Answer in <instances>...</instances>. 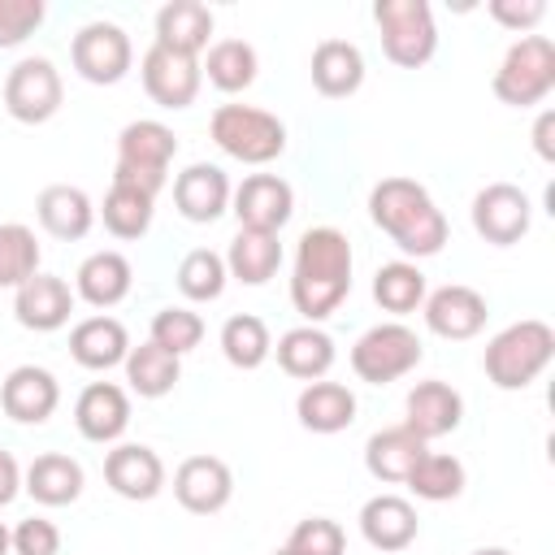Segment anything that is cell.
Masks as SVG:
<instances>
[{
  "label": "cell",
  "mask_w": 555,
  "mask_h": 555,
  "mask_svg": "<svg viewBox=\"0 0 555 555\" xmlns=\"http://www.w3.org/2000/svg\"><path fill=\"white\" fill-rule=\"evenodd\" d=\"M351 295V243L334 225H312L299 234L295 273H291V304L308 325L338 312Z\"/></svg>",
  "instance_id": "obj_1"
},
{
  "label": "cell",
  "mask_w": 555,
  "mask_h": 555,
  "mask_svg": "<svg viewBox=\"0 0 555 555\" xmlns=\"http://www.w3.org/2000/svg\"><path fill=\"white\" fill-rule=\"evenodd\" d=\"M369 217L403 256H438L447 243V217L429 191L412 178H382L369 191Z\"/></svg>",
  "instance_id": "obj_2"
},
{
  "label": "cell",
  "mask_w": 555,
  "mask_h": 555,
  "mask_svg": "<svg viewBox=\"0 0 555 555\" xmlns=\"http://www.w3.org/2000/svg\"><path fill=\"white\" fill-rule=\"evenodd\" d=\"M555 360V330L546 321H516L486 343L481 369L499 390H525Z\"/></svg>",
  "instance_id": "obj_3"
},
{
  "label": "cell",
  "mask_w": 555,
  "mask_h": 555,
  "mask_svg": "<svg viewBox=\"0 0 555 555\" xmlns=\"http://www.w3.org/2000/svg\"><path fill=\"white\" fill-rule=\"evenodd\" d=\"M173 156H178L173 130L165 121L139 117V121L121 126V134H117V169H113V182L139 186V191H147L156 199V191L169 178V160Z\"/></svg>",
  "instance_id": "obj_4"
},
{
  "label": "cell",
  "mask_w": 555,
  "mask_h": 555,
  "mask_svg": "<svg viewBox=\"0 0 555 555\" xmlns=\"http://www.w3.org/2000/svg\"><path fill=\"white\" fill-rule=\"evenodd\" d=\"M208 130H212V143L243 165H269L286 152V126L273 113L251 104H221Z\"/></svg>",
  "instance_id": "obj_5"
},
{
  "label": "cell",
  "mask_w": 555,
  "mask_h": 555,
  "mask_svg": "<svg viewBox=\"0 0 555 555\" xmlns=\"http://www.w3.org/2000/svg\"><path fill=\"white\" fill-rule=\"evenodd\" d=\"M555 91V43L546 35H520L494 69V95L512 108H533Z\"/></svg>",
  "instance_id": "obj_6"
},
{
  "label": "cell",
  "mask_w": 555,
  "mask_h": 555,
  "mask_svg": "<svg viewBox=\"0 0 555 555\" xmlns=\"http://www.w3.org/2000/svg\"><path fill=\"white\" fill-rule=\"evenodd\" d=\"M373 22L382 30V52L403 69L425 65L434 56V48H438L434 9L425 0H377L373 4Z\"/></svg>",
  "instance_id": "obj_7"
},
{
  "label": "cell",
  "mask_w": 555,
  "mask_h": 555,
  "mask_svg": "<svg viewBox=\"0 0 555 555\" xmlns=\"http://www.w3.org/2000/svg\"><path fill=\"white\" fill-rule=\"evenodd\" d=\"M421 356H425V347H421L416 330H408L403 321H382L356 338L351 369L360 382L386 386V382H399L403 373H412L421 364Z\"/></svg>",
  "instance_id": "obj_8"
},
{
  "label": "cell",
  "mask_w": 555,
  "mask_h": 555,
  "mask_svg": "<svg viewBox=\"0 0 555 555\" xmlns=\"http://www.w3.org/2000/svg\"><path fill=\"white\" fill-rule=\"evenodd\" d=\"M61 95H65V87L48 56H26L4 74V108L13 121L39 126V121L56 117Z\"/></svg>",
  "instance_id": "obj_9"
},
{
  "label": "cell",
  "mask_w": 555,
  "mask_h": 555,
  "mask_svg": "<svg viewBox=\"0 0 555 555\" xmlns=\"http://www.w3.org/2000/svg\"><path fill=\"white\" fill-rule=\"evenodd\" d=\"M69 56H74V69L95 82V87H113L130 74V61H134V48H130V35L117 26V22H87L74 43H69Z\"/></svg>",
  "instance_id": "obj_10"
},
{
  "label": "cell",
  "mask_w": 555,
  "mask_h": 555,
  "mask_svg": "<svg viewBox=\"0 0 555 555\" xmlns=\"http://www.w3.org/2000/svg\"><path fill=\"white\" fill-rule=\"evenodd\" d=\"M529 217H533V204L512 182H490L473 195V230L494 247L520 243L529 234Z\"/></svg>",
  "instance_id": "obj_11"
},
{
  "label": "cell",
  "mask_w": 555,
  "mask_h": 555,
  "mask_svg": "<svg viewBox=\"0 0 555 555\" xmlns=\"http://www.w3.org/2000/svg\"><path fill=\"white\" fill-rule=\"evenodd\" d=\"M234 204V217H238V230H260V234H278L291 212H295V191L286 178L278 173H251L234 186L230 195Z\"/></svg>",
  "instance_id": "obj_12"
},
{
  "label": "cell",
  "mask_w": 555,
  "mask_h": 555,
  "mask_svg": "<svg viewBox=\"0 0 555 555\" xmlns=\"http://www.w3.org/2000/svg\"><path fill=\"white\" fill-rule=\"evenodd\" d=\"M139 74H143V91H147L160 108H186V104H195L199 82H204V69H199L195 56L169 52V48H160V43H152V48L143 52Z\"/></svg>",
  "instance_id": "obj_13"
},
{
  "label": "cell",
  "mask_w": 555,
  "mask_h": 555,
  "mask_svg": "<svg viewBox=\"0 0 555 555\" xmlns=\"http://www.w3.org/2000/svg\"><path fill=\"white\" fill-rule=\"evenodd\" d=\"M104 481L113 486V494L130 499V503H147L165 490V464L152 447L143 442H121L104 455Z\"/></svg>",
  "instance_id": "obj_14"
},
{
  "label": "cell",
  "mask_w": 555,
  "mask_h": 555,
  "mask_svg": "<svg viewBox=\"0 0 555 555\" xmlns=\"http://www.w3.org/2000/svg\"><path fill=\"white\" fill-rule=\"evenodd\" d=\"M230 494H234V477H230L225 460H217V455H191L173 473V499L195 516L221 512L230 503Z\"/></svg>",
  "instance_id": "obj_15"
},
{
  "label": "cell",
  "mask_w": 555,
  "mask_h": 555,
  "mask_svg": "<svg viewBox=\"0 0 555 555\" xmlns=\"http://www.w3.org/2000/svg\"><path fill=\"white\" fill-rule=\"evenodd\" d=\"M69 312H74V291H69V282L56 278V273H35V278H26V282L13 291V317H17L26 330H35V334L61 330V325L69 321Z\"/></svg>",
  "instance_id": "obj_16"
},
{
  "label": "cell",
  "mask_w": 555,
  "mask_h": 555,
  "mask_svg": "<svg viewBox=\"0 0 555 555\" xmlns=\"http://www.w3.org/2000/svg\"><path fill=\"white\" fill-rule=\"evenodd\" d=\"M486 317H490V308H486V299L473 286L451 282V286H438L434 295H425V325L438 338L464 343V338L486 330Z\"/></svg>",
  "instance_id": "obj_17"
},
{
  "label": "cell",
  "mask_w": 555,
  "mask_h": 555,
  "mask_svg": "<svg viewBox=\"0 0 555 555\" xmlns=\"http://www.w3.org/2000/svg\"><path fill=\"white\" fill-rule=\"evenodd\" d=\"M61 403V386L39 364H17L0 386V408L17 425H43Z\"/></svg>",
  "instance_id": "obj_18"
},
{
  "label": "cell",
  "mask_w": 555,
  "mask_h": 555,
  "mask_svg": "<svg viewBox=\"0 0 555 555\" xmlns=\"http://www.w3.org/2000/svg\"><path fill=\"white\" fill-rule=\"evenodd\" d=\"M403 408H408L403 425H408L421 442L447 438V434L460 429V421H464V399H460V390L447 386V382H438V377H434V382H416V386L408 390Z\"/></svg>",
  "instance_id": "obj_19"
},
{
  "label": "cell",
  "mask_w": 555,
  "mask_h": 555,
  "mask_svg": "<svg viewBox=\"0 0 555 555\" xmlns=\"http://www.w3.org/2000/svg\"><path fill=\"white\" fill-rule=\"evenodd\" d=\"M230 195H234V191H230L225 169L204 165V160L186 165V169L173 178V204H178V212H182L186 221H195V225L217 221V217L230 208Z\"/></svg>",
  "instance_id": "obj_20"
},
{
  "label": "cell",
  "mask_w": 555,
  "mask_h": 555,
  "mask_svg": "<svg viewBox=\"0 0 555 555\" xmlns=\"http://www.w3.org/2000/svg\"><path fill=\"white\" fill-rule=\"evenodd\" d=\"M74 425L87 442H117L130 425V399L117 382H91L74 403Z\"/></svg>",
  "instance_id": "obj_21"
},
{
  "label": "cell",
  "mask_w": 555,
  "mask_h": 555,
  "mask_svg": "<svg viewBox=\"0 0 555 555\" xmlns=\"http://www.w3.org/2000/svg\"><path fill=\"white\" fill-rule=\"evenodd\" d=\"M416 529H421L416 507L408 499H399V494H373L360 507V533L377 551H390V555L395 551H408L416 542Z\"/></svg>",
  "instance_id": "obj_22"
},
{
  "label": "cell",
  "mask_w": 555,
  "mask_h": 555,
  "mask_svg": "<svg viewBox=\"0 0 555 555\" xmlns=\"http://www.w3.org/2000/svg\"><path fill=\"white\" fill-rule=\"evenodd\" d=\"M35 212H39V225L61 238V243H74V238H87L91 221H95V208L87 199L82 186H69V182H52L39 191L35 199Z\"/></svg>",
  "instance_id": "obj_23"
},
{
  "label": "cell",
  "mask_w": 555,
  "mask_h": 555,
  "mask_svg": "<svg viewBox=\"0 0 555 555\" xmlns=\"http://www.w3.org/2000/svg\"><path fill=\"white\" fill-rule=\"evenodd\" d=\"M126 351H130V334L117 317H87L69 330V356L82 364V369H113V364H126Z\"/></svg>",
  "instance_id": "obj_24"
},
{
  "label": "cell",
  "mask_w": 555,
  "mask_h": 555,
  "mask_svg": "<svg viewBox=\"0 0 555 555\" xmlns=\"http://www.w3.org/2000/svg\"><path fill=\"white\" fill-rule=\"evenodd\" d=\"M364 82V56L347 39H321L312 52V87L325 100H347Z\"/></svg>",
  "instance_id": "obj_25"
},
{
  "label": "cell",
  "mask_w": 555,
  "mask_h": 555,
  "mask_svg": "<svg viewBox=\"0 0 555 555\" xmlns=\"http://www.w3.org/2000/svg\"><path fill=\"white\" fill-rule=\"evenodd\" d=\"M130 282L134 273L121 251H91L74 273V295L87 299L91 308H113L130 295Z\"/></svg>",
  "instance_id": "obj_26"
},
{
  "label": "cell",
  "mask_w": 555,
  "mask_h": 555,
  "mask_svg": "<svg viewBox=\"0 0 555 555\" xmlns=\"http://www.w3.org/2000/svg\"><path fill=\"white\" fill-rule=\"evenodd\" d=\"M212 35V9L199 0H169L156 13V43L182 56H199Z\"/></svg>",
  "instance_id": "obj_27"
},
{
  "label": "cell",
  "mask_w": 555,
  "mask_h": 555,
  "mask_svg": "<svg viewBox=\"0 0 555 555\" xmlns=\"http://www.w3.org/2000/svg\"><path fill=\"white\" fill-rule=\"evenodd\" d=\"M429 451V442H421L408 425H386L364 442V468L377 481H408V473L416 468V460Z\"/></svg>",
  "instance_id": "obj_28"
},
{
  "label": "cell",
  "mask_w": 555,
  "mask_h": 555,
  "mask_svg": "<svg viewBox=\"0 0 555 555\" xmlns=\"http://www.w3.org/2000/svg\"><path fill=\"white\" fill-rule=\"evenodd\" d=\"M278 364L282 373L299 377V382H321L334 364V338L321 325H295L278 338Z\"/></svg>",
  "instance_id": "obj_29"
},
{
  "label": "cell",
  "mask_w": 555,
  "mask_h": 555,
  "mask_svg": "<svg viewBox=\"0 0 555 555\" xmlns=\"http://www.w3.org/2000/svg\"><path fill=\"white\" fill-rule=\"evenodd\" d=\"M295 416L312 434H338L356 421V395L343 382H308L295 399Z\"/></svg>",
  "instance_id": "obj_30"
},
{
  "label": "cell",
  "mask_w": 555,
  "mask_h": 555,
  "mask_svg": "<svg viewBox=\"0 0 555 555\" xmlns=\"http://www.w3.org/2000/svg\"><path fill=\"white\" fill-rule=\"evenodd\" d=\"M22 490L43 507H65V503H74L82 494V464L61 455V451L35 455L26 477H22Z\"/></svg>",
  "instance_id": "obj_31"
},
{
  "label": "cell",
  "mask_w": 555,
  "mask_h": 555,
  "mask_svg": "<svg viewBox=\"0 0 555 555\" xmlns=\"http://www.w3.org/2000/svg\"><path fill=\"white\" fill-rule=\"evenodd\" d=\"M178 377H182V360L173 351L156 347L152 338L126 351V382L139 399H165L178 386Z\"/></svg>",
  "instance_id": "obj_32"
},
{
  "label": "cell",
  "mask_w": 555,
  "mask_h": 555,
  "mask_svg": "<svg viewBox=\"0 0 555 555\" xmlns=\"http://www.w3.org/2000/svg\"><path fill=\"white\" fill-rule=\"evenodd\" d=\"M282 264V243L278 234H260V230H238L230 238L225 251V273L247 282V286H264Z\"/></svg>",
  "instance_id": "obj_33"
},
{
  "label": "cell",
  "mask_w": 555,
  "mask_h": 555,
  "mask_svg": "<svg viewBox=\"0 0 555 555\" xmlns=\"http://www.w3.org/2000/svg\"><path fill=\"white\" fill-rule=\"evenodd\" d=\"M464 481H468V473H464V464L455 460V455H447V451H425L421 460H416V468L408 473V490L416 494V499H425V503H447V499H460L464 494Z\"/></svg>",
  "instance_id": "obj_34"
},
{
  "label": "cell",
  "mask_w": 555,
  "mask_h": 555,
  "mask_svg": "<svg viewBox=\"0 0 555 555\" xmlns=\"http://www.w3.org/2000/svg\"><path fill=\"white\" fill-rule=\"evenodd\" d=\"M199 69L208 74V82L217 91L234 95V91H247L256 82V69L260 65H256V48L251 43H243V39H217L208 48V61Z\"/></svg>",
  "instance_id": "obj_35"
},
{
  "label": "cell",
  "mask_w": 555,
  "mask_h": 555,
  "mask_svg": "<svg viewBox=\"0 0 555 555\" xmlns=\"http://www.w3.org/2000/svg\"><path fill=\"white\" fill-rule=\"evenodd\" d=\"M373 299L395 317L416 312L425 304V273L412 260H390L373 273Z\"/></svg>",
  "instance_id": "obj_36"
},
{
  "label": "cell",
  "mask_w": 555,
  "mask_h": 555,
  "mask_svg": "<svg viewBox=\"0 0 555 555\" xmlns=\"http://www.w3.org/2000/svg\"><path fill=\"white\" fill-rule=\"evenodd\" d=\"M273 351V338H269V325L251 312H238L221 325V356L234 364V369H260Z\"/></svg>",
  "instance_id": "obj_37"
},
{
  "label": "cell",
  "mask_w": 555,
  "mask_h": 555,
  "mask_svg": "<svg viewBox=\"0 0 555 555\" xmlns=\"http://www.w3.org/2000/svg\"><path fill=\"white\" fill-rule=\"evenodd\" d=\"M152 204L156 199L147 191L126 186V182H113L108 195H104V208H100L108 234H117V238H143L147 225H152Z\"/></svg>",
  "instance_id": "obj_38"
},
{
  "label": "cell",
  "mask_w": 555,
  "mask_h": 555,
  "mask_svg": "<svg viewBox=\"0 0 555 555\" xmlns=\"http://www.w3.org/2000/svg\"><path fill=\"white\" fill-rule=\"evenodd\" d=\"M35 273H39L35 230H26L17 221H0V291H17Z\"/></svg>",
  "instance_id": "obj_39"
},
{
  "label": "cell",
  "mask_w": 555,
  "mask_h": 555,
  "mask_svg": "<svg viewBox=\"0 0 555 555\" xmlns=\"http://www.w3.org/2000/svg\"><path fill=\"white\" fill-rule=\"evenodd\" d=\"M225 256H217V251H208V247H195V251H186L182 256V264H178V291L186 295V299H195V304H208V299H217L221 291H225Z\"/></svg>",
  "instance_id": "obj_40"
},
{
  "label": "cell",
  "mask_w": 555,
  "mask_h": 555,
  "mask_svg": "<svg viewBox=\"0 0 555 555\" xmlns=\"http://www.w3.org/2000/svg\"><path fill=\"white\" fill-rule=\"evenodd\" d=\"M199 338H204V321H199V312H191V308H160V312L152 317V343L165 347V351H173L178 360H182L191 347H199Z\"/></svg>",
  "instance_id": "obj_41"
},
{
  "label": "cell",
  "mask_w": 555,
  "mask_h": 555,
  "mask_svg": "<svg viewBox=\"0 0 555 555\" xmlns=\"http://www.w3.org/2000/svg\"><path fill=\"white\" fill-rule=\"evenodd\" d=\"M343 546H347V533L330 516H308L286 538V551H295V555H343Z\"/></svg>",
  "instance_id": "obj_42"
},
{
  "label": "cell",
  "mask_w": 555,
  "mask_h": 555,
  "mask_svg": "<svg viewBox=\"0 0 555 555\" xmlns=\"http://www.w3.org/2000/svg\"><path fill=\"white\" fill-rule=\"evenodd\" d=\"M43 0H0V48L26 43L43 22Z\"/></svg>",
  "instance_id": "obj_43"
},
{
  "label": "cell",
  "mask_w": 555,
  "mask_h": 555,
  "mask_svg": "<svg viewBox=\"0 0 555 555\" xmlns=\"http://www.w3.org/2000/svg\"><path fill=\"white\" fill-rule=\"evenodd\" d=\"M61 551V529L43 516L17 520L13 529V555H56Z\"/></svg>",
  "instance_id": "obj_44"
},
{
  "label": "cell",
  "mask_w": 555,
  "mask_h": 555,
  "mask_svg": "<svg viewBox=\"0 0 555 555\" xmlns=\"http://www.w3.org/2000/svg\"><path fill=\"white\" fill-rule=\"evenodd\" d=\"M490 17L503 22L507 30H533L546 17L542 0H490Z\"/></svg>",
  "instance_id": "obj_45"
},
{
  "label": "cell",
  "mask_w": 555,
  "mask_h": 555,
  "mask_svg": "<svg viewBox=\"0 0 555 555\" xmlns=\"http://www.w3.org/2000/svg\"><path fill=\"white\" fill-rule=\"evenodd\" d=\"M17 490H22V468L9 451H0V507H9L17 499Z\"/></svg>",
  "instance_id": "obj_46"
},
{
  "label": "cell",
  "mask_w": 555,
  "mask_h": 555,
  "mask_svg": "<svg viewBox=\"0 0 555 555\" xmlns=\"http://www.w3.org/2000/svg\"><path fill=\"white\" fill-rule=\"evenodd\" d=\"M551 130H555V113H542V117H538V130H533V143H538V156H542V160H555Z\"/></svg>",
  "instance_id": "obj_47"
},
{
  "label": "cell",
  "mask_w": 555,
  "mask_h": 555,
  "mask_svg": "<svg viewBox=\"0 0 555 555\" xmlns=\"http://www.w3.org/2000/svg\"><path fill=\"white\" fill-rule=\"evenodd\" d=\"M13 551V533L4 529V520H0V555H9Z\"/></svg>",
  "instance_id": "obj_48"
},
{
  "label": "cell",
  "mask_w": 555,
  "mask_h": 555,
  "mask_svg": "<svg viewBox=\"0 0 555 555\" xmlns=\"http://www.w3.org/2000/svg\"><path fill=\"white\" fill-rule=\"evenodd\" d=\"M473 555H512V551H503V546H481V551H473Z\"/></svg>",
  "instance_id": "obj_49"
},
{
  "label": "cell",
  "mask_w": 555,
  "mask_h": 555,
  "mask_svg": "<svg viewBox=\"0 0 555 555\" xmlns=\"http://www.w3.org/2000/svg\"><path fill=\"white\" fill-rule=\"evenodd\" d=\"M273 555H295V551H286V546H282V551H273Z\"/></svg>",
  "instance_id": "obj_50"
}]
</instances>
